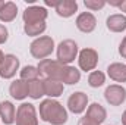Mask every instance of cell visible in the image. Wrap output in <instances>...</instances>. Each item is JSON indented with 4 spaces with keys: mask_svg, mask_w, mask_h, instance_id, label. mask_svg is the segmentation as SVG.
I'll return each mask as SVG.
<instances>
[{
    "mask_svg": "<svg viewBox=\"0 0 126 125\" xmlns=\"http://www.w3.org/2000/svg\"><path fill=\"white\" fill-rule=\"evenodd\" d=\"M40 119L50 125H64L69 119L67 109L56 99H44L38 107Z\"/></svg>",
    "mask_w": 126,
    "mask_h": 125,
    "instance_id": "cell-1",
    "label": "cell"
},
{
    "mask_svg": "<svg viewBox=\"0 0 126 125\" xmlns=\"http://www.w3.org/2000/svg\"><path fill=\"white\" fill-rule=\"evenodd\" d=\"M54 49H56V44L50 35H41L38 38H34L30 44V53L38 62L43 59H47L54 52Z\"/></svg>",
    "mask_w": 126,
    "mask_h": 125,
    "instance_id": "cell-2",
    "label": "cell"
},
{
    "mask_svg": "<svg viewBox=\"0 0 126 125\" xmlns=\"http://www.w3.org/2000/svg\"><path fill=\"white\" fill-rule=\"evenodd\" d=\"M78 55H79L78 43L72 38H66L56 46V58H57L56 61L63 65H70L72 62H75V59H78Z\"/></svg>",
    "mask_w": 126,
    "mask_h": 125,
    "instance_id": "cell-3",
    "label": "cell"
},
{
    "mask_svg": "<svg viewBox=\"0 0 126 125\" xmlns=\"http://www.w3.org/2000/svg\"><path fill=\"white\" fill-rule=\"evenodd\" d=\"M38 71H40V75L44 77V78H48V80H54V81H60L62 83L63 78V72H64V68L66 65L57 62L56 59H43L40 61L37 65Z\"/></svg>",
    "mask_w": 126,
    "mask_h": 125,
    "instance_id": "cell-4",
    "label": "cell"
},
{
    "mask_svg": "<svg viewBox=\"0 0 126 125\" xmlns=\"http://www.w3.org/2000/svg\"><path fill=\"white\" fill-rule=\"evenodd\" d=\"M16 125H38V110L37 107L28 103L24 102L18 106L16 109Z\"/></svg>",
    "mask_w": 126,
    "mask_h": 125,
    "instance_id": "cell-5",
    "label": "cell"
},
{
    "mask_svg": "<svg viewBox=\"0 0 126 125\" xmlns=\"http://www.w3.org/2000/svg\"><path fill=\"white\" fill-rule=\"evenodd\" d=\"M98 65V52L93 47H85L79 50L78 55V66L84 72H93Z\"/></svg>",
    "mask_w": 126,
    "mask_h": 125,
    "instance_id": "cell-6",
    "label": "cell"
},
{
    "mask_svg": "<svg viewBox=\"0 0 126 125\" xmlns=\"http://www.w3.org/2000/svg\"><path fill=\"white\" fill-rule=\"evenodd\" d=\"M19 69H21L19 58L16 55L7 53V55H4L3 61L0 63V78L12 80V78H15L16 72H19Z\"/></svg>",
    "mask_w": 126,
    "mask_h": 125,
    "instance_id": "cell-7",
    "label": "cell"
},
{
    "mask_svg": "<svg viewBox=\"0 0 126 125\" xmlns=\"http://www.w3.org/2000/svg\"><path fill=\"white\" fill-rule=\"evenodd\" d=\"M104 100L110 106H122L126 102V88L120 84H110L104 90Z\"/></svg>",
    "mask_w": 126,
    "mask_h": 125,
    "instance_id": "cell-8",
    "label": "cell"
},
{
    "mask_svg": "<svg viewBox=\"0 0 126 125\" xmlns=\"http://www.w3.org/2000/svg\"><path fill=\"white\" fill-rule=\"evenodd\" d=\"M66 106H67V110L72 112L73 115H81L88 107V96L84 91H75L69 96Z\"/></svg>",
    "mask_w": 126,
    "mask_h": 125,
    "instance_id": "cell-9",
    "label": "cell"
},
{
    "mask_svg": "<svg viewBox=\"0 0 126 125\" xmlns=\"http://www.w3.org/2000/svg\"><path fill=\"white\" fill-rule=\"evenodd\" d=\"M48 16V10L44 6H38V4H32L28 6L24 13H22V21L24 24H35V22H46Z\"/></svg>",
    "mask_w": 126,
    "mask_h": 125,
    "instance_id": "cell-10",
    "label": "cell"
},
{
    "mask_svg": "<svg viewBox=\"0 0 126 125\" xmlns=\"http://www.w3.org/2000/svg\"><path fill=\"white\" fill-rule=\"evenodd\" d=\"M76 28L84 34H91L97 28V18L93 12H81L75 19Z\"/></svg>",
    "mask_w": 126,
    "mask_h": 125,
    "instance_id": "cell-11",
    "label": "cell"
},
{
    "mask_svg": "<svg viewBox=\"0 0 126 125\" xmlns=\"http://www.w3.org/2000/svg\"><path fill=\"white\" fill-rule=\"evenodd\" d=\"M0 121L4 125H12L16 121V107L10 100L0 102Z\"/></svg>",
    "mask_w": 126,
    "mask_h": 125,
    "instance_id": "cell-12",
    "label": "cell"
},
{
    "mask_svg": "<svg viewBox=\"0 0 126 125\" xmlns=\"http://www.w3.org/2000/svg\"><path fill=\"white\" fill-rule=\"evenodd\" d=\"M9 94L15 99V100H19V102H24L27 97H28V83L18 78V80H13L9 85Z\"/></svg>",
    "mask_w": 126,
    "mask_h": 125,
    "instance_id": "cell-13",
    "label": "cell"
},
{
    "mask_svg": "<svg viewBox=\"0 0 126 125\" xmlns=\"http://www.w3.org/2000/svg\"><path fill=\"white\" fill-rule=\"evenodd\" d=\"M107 75L110 77V80H113L117 84H123L126 83V63L122 62H113L107 66Z\"/></svg>",
    "mask_w": 126,
    "mask_h": 125,
    "instance_id": "cell-14",
    "label": "cell"
},
{
    "mask_svg": "<svg viewBox=\"0 0 126 125\" xmlns=\"http://www.w3.org/2000/svg\"><path fill=\"white\" fill-rule=\"evenodd\" d=\"M54 10L60 18L67 19L78 12V1L76 0H59Z\"/></svg>",
    "mask_w": 126,
    "mask_h": 125,
    "instance_id": "cell-15",
    "label": "cell"
},
{
    "mask_svg": "<svg viewBox=\"0 0 126 125\" xmlns=\"http://www.w3.org/2000/svg\"><path fill=\"white\" fill-rule=\"evenodd\" d=\"M43 84H44V96H47V99H57L64 91V84L60 81L44 78Z\"/></svg>",
    "mask_w": 126,
    "mask_h": 125,
    "instance_id": "cell-16",
    "label": "cell"
},
{
    "mask_svg": "<svg viewBox=\"0 0 126 125\" xmlns=\"http://www.w3.org/2000/svg\"><path fill=\"white\" fill-rule=\"evenodd\" d=\"M87 113H85V116L87 118H90V119H93L95 121L97 124H103L106 119H107V110H106V107L104 106H101L100 103H91V104H88V107H87V110H85Z\"/></svg>",
    "mask_w": 126,
    "mask_h": 125,
    "instance_id": "cell-17",
    "label": "cell"
},
{
    "mask_svg": "<svg viewBox=\"0 0 126 125\" xmlns=\"http://www.w3.org/2000/svg\"><path fill=\"white\" fill-rule=\"evenodd\" d=\"M106 27L111 32H123L126 30V15L113 13L106 19Z\"/></svg>",
    "mask_w": 126,
    "mask_h": 125,
    "instance_id": "cell-18",
    "label": "cell"
},
{
    "mask_svg": "<svg viewBox=\"0 0 126 125\" xmlns=\"http://www.w3.org/2000/svg\"><path fill=\"white\" fill-rule=\"evenodd\" d=\"M18 16V6L13 1H3L0 6V22L7 24L15 21Z\"/></svg>",
    "mask_w": 126,
    "mask_h": 125,
    "instance_id": "cell-19",
    "label": "cell"
},
{
    "mask_svg": "<svg viewBox=\"0 0 126 125\" xmlns=\"http://www.w3.org/2000/svg\"><path fill=\"white\" fill-rule=\"evenodd\" d=\"M81 81V71L72 65H66L64 72H63L62 83L64 85H75Z\"/></svg>",
    "mask_w": 126,
    "mask_h": 125,
    "instance_id": "cell-20",
    "label": "cell"
},
{
    "mask_svg": "<svg viewBox=\"0 0 126 125\" xmlns=\"http://www.w3.org/2000/svg\"><path fill=\"white\" fill-rule=\"evenodd\" d=\"M28 97L32 100H40L44 97V84L41 78L28 81Z\"/></svg>",
    "mask_w": 126,
    "mask_h": 125,
    "instance_id": "cell-21",
    "label": "cell"
},
{
    "mask_svg": "<svg viewBox=\"0 0 126 125\" xmlns=\"http://www.w3.org/2000/svg\"><path fill=\"white\" fill-rule=\"evenodd\" d=\"M47 30V24L46 22H35V24H24V32L28 37L38 38L41 37Z\"/></svg>",
    "mask_w": 126,
    "mask_h": 125,
    "instance_id": "cell-22",
    "label": "cell"
},
{
    "mask_svg": "<svg viewBox=\"0 0 126 125\" xmlns=\"http://www.w3.org/2000/svg\"><path fill=\"white\" fill-rule=\"evenodd\" d=\"M19 78L28 83V81H34V80L41 78V75H40V71H38L37 66H34V65H25L24 68L19 69Z\"/></svg>",
    "mask_w": 126,
    "mask_h": 125,
    "instance_id": "cell-23",
    "label": "cell"
},
{
    "mask_svg": "<svg viewBox=\"0 0 126 125\" xmlns=\"http://www.w3.org/2000/svg\"><path fill=\"white\" fill-rule=\"evenodd\" d=\"M106 83V74L103 71H93L88 75V85L91 88H98L103 87Z\"/></svg>",
    "mask_w": 126,
    "mask_h": 125,
    "instance_id": "cell-24",
    "label": "cell"
},
{
    "mask_svg": "<svg viewBox=\"0 0 126 125\" xmlns=\"http://www.w3.org/2000/svg\"><path fill=\"white\" fill-rule=\"evenodd\" d=\"M84 4L88 10L95 12V10H101L107 4V1L106 0H84Z\"/></svg>",
    "mask_w": 126,
    "mask_h": 125,
    "instance_id": "cell-25",
    "label": "cell"
},
{
    "mask_svg": "<svg viewBox=\"0 0 126 125\" xmlns=\"http://www.w3.org/2000/svg\"><path fill=\"white\" fill-rule=\"evenodd\" d=\"M7 40H9V30L6 28V25L0 24V46L6 44Z\"/></svg>",
    "mask_w": 126,
    "mask_h": 125,
    "instance_id": "cell-26",
    "label": "cell"
},
{
    "mask_svg": "<svg viewBox=\"0 0 126 125\" xmlns=\"http://www.w3.org/2000/svg\"><path fill=\"white\" fill-rule=\"evenodd\" d=\"M119 55L122 56V59H126V37H123V40L119 44Z\"/></svg>",
    "mask_w": 126,
    "mask_h": 125,
    "instance_id": "cell-27",
    "label": "cell"
},
{
    "mask_svg": "<svg viewBox=\"0 0 126 125\" xmlns=\"http://www.w3.org/2000/svg\"><path fill=\"white\" fill-rule=\"evenodd\" d=\"M78 125H100V124H97L95 121H93V119H90V118H87L85 115L78 121Z\"/></svg>",
    "mask_w": 126,
    "mask_h": 125,
    "instance_id": "cell-28",
    "label": "cell"
},
{
    "mask_svg": "<svg viewBox=\"0 0 126 125\" xmlns=\"http://www.w3.org/2000/svg\"><path fill=\"white\" fill-rule=\"evenodd\" d=\"M59 3V0H44V4L46 6H50V7H56Z\"/></svg>",
    "mask_w": 126,
    "mask_h": 125,
    "instance_id": "cell-29",
    "label": "cell"
},
{
    "mask_svg": "<svg viewBox=\"0 0 126 125\" xmlns=\"http://www.w3.org/2000/svg\"><path fill=\"white\" fill-rule=\"evenodd\" d=\"M119 9H120L122 12H125V13H126V0H123V1H122V4L119 6Z\"/></svg>",
    "mask_w": 126,
    "mask_h": 125,
    "instance_id": "cell-30",
    "label": "cell"
},
{
    "mask_svg": "<svg viewBox=\"0 0 126 125\" xmlns=\"http://www.w3.org/2000/svg\"><path fill=\"white\" fill-rule=\"evenodd\" d=\"M120 119H122V125H126V109L123 110V113H122V118H120Z\"/></svg>",
    "mask_w": 126,
    "mask_h": 125,
    "instance_id": "cell-31",
    "label": "cell"
},
{
    "mask_svg": "<svg viewBox=\"0 0 126 125\" xmlns=\"http://www.w3.org/2000/svg\"><path fill=\"white\" fill-rule=\"evenodd\" d=\"M3 58H4V53L0 50V63H1V61H3Z\"/></svg>",
    "mask_w": 126,
    "mask_h": 125,
    "instance_id": "cell-32",
    "label": "cell"
},
{
    "mask_svg": "<svg viewBox=\"0 0 126 125\" xmlns=\"http://www.w3.org/2000/svg\"><path fill=\"white\" fill-rule=\"evenodd\" d=\"M1 4H3V1H1V0H0V6H1Z\"/></svg>",
    "mask_w": 126,
    "mask_h": 125,
    "instance_id": "cell-33",
    "label": "cell"
}]
</instances>
